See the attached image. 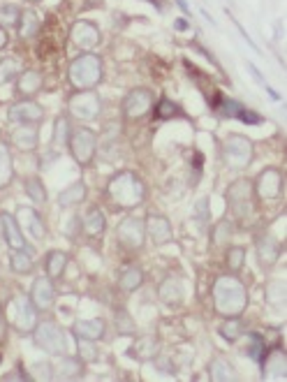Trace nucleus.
Returning <instances> with one entry per match:
<instances>
[{
    "instance_id": "f257e3e1",
    "label": "nucleus",
    "mask_w": 287,
    "mask_h": 382,
    "mask_svg": "<svg viewBox=\"0 0 287 382\" xmlns=\"http://www.w3.org/2000/svg\"><path fill=\"white\" fill-rule=\"evenodd\" d=\"M213 306L223 318H241L248 308V290L234 276H221L213 285Z\"/></svg>"
},
{
    "instance_id": "f03ea898",
    "label": "nucleus",
    "mask_w": 287,
    "mask_h": 382,
    "mask_svg": "<svg viewBox=\"0 0 287 382\" xmlns=\"http://www.w3.org/2000/svg\"><path fill=\"white\" fill-rule=\"evenodd\" d=\"M107 195L116 209H137L146 197V185L134 172H118L109 181Z\"/></svg>"
},
{
    "instance_id": "7ed1b4c3",
    "label": "nucleus",
    "mask_w": 287,
    "mask_h": 382,
    "mask_svg": "<svg viewBox=\"0 0 287 382\" xmlns=\"http://www.w3.org/2000/svg\"><path fill=\"white\" fill-rule=\"evenodd\" d=\"M67 74H70V83L77 91H90L102 81V61H100V56L86 51L70 63Z\"/></svg>"
},
{
    "instance_id": "20e7f679",
    "label": "nucleus",
    "mask_w": 287,
    "mask_h": 382,
    "mask_svg": "<svg viewBox=\"0 0 287 382\" xmlns=\"http://www.w3.org/2000/svg\"><path fill=\"white\" fill-rule=\"evenodd\" d=\"M67 149H70L74 163L79 167H88L95 158L98 149V137L95 132L88 130V127H74L70 132V139H67Z\"/></svg>"
},
{
    "instance_id": "39448f33",
    "label": "nucleus",
    "mask_w": 287,
    "mask_h": 382,
    "mask_svg": "<svg viewBox=\"0 0 287 382\" xmlns=\"http://www.w3.org/2000/svg\"><path fill=\"white\" fill-rule=\"evenodd\" d=\"M33 341L40 347L54 357H61L67 352V341H65V334L63 329L56 325V322H37V327L33 329Z\"/></svg>"
},
{
    "instance_id": "423d86ee",
    "label": "nucleus",
    "mask_w": 287,
    "mask_h": 382,
    "mask_svg": "<svg viewBox=\"0 0 287 382\" xmlns=\"http://www.w3.org/2000/svg\"><path fill=\"white\" fill-rule=\"evenodd\" d=\"M7 313H10V320H12V325L14 329L19 331L21 336H28L33 334V329L37 327V308L33 306L30 301V296H14L12 303H10V308H7Z\"/></svg>"
},
{
    "instance_id": "0eeeda50",
    "label": "nucleus",
    "mask_w": 287,
    "mask_h": 382,
    "mask_svg": "<svg viewBox=\"0 0 287 382\" xmlns=\"http://www.w3.org/2000/svg\"><path fill=\"white\" fill-rule=\"evenodd\" d=\"M252 141L241 134H230L223 144V158L230 169H246L252 163Z\"/></svg>"
},
{
    "instance_id": "6e6552de",
    "label": "nucleus",
    "mask_w": 287,
    "mask_h": 382,
    "mask_svg": "<svg viewBox=\"0 0 287 382\" xmlns=\"http://www.w3.org/2000/svg\"><path fill=\"white\" fill-rule=\"evenodd\" d=\"M67 109H70V114L74 118L88 123V121H95L100 112H102V100H100V96L93 88L79 91L70 98V102H67Z\"/></svg>"
},
{
    "instance_id": "1a4fd4ad",
    "label": "nucleus",
    "mask_w": 287,
    "mask_h": 382,
    "mask_svg": "<svg viewBox=\"0 0 287 382\" xmlns=\"http://www.w3.org/2000/svg\"><path fill=\"white\" fill-rule=\"evenodd\" d=\"M118 243L123 245L125 250H141L144 241H146V227H144V220L139 218H125L121 225L116 229Z\"/></svg>"
},
{
    "instance_id": "9d476101",
    "label": "nucleus",
    "mask_w": 287,
    "mask_h": 382,
    "mask_svg": "<svg viewBox=\"0 0 287 382\" xmlns=\"http://www.w3.org/2000/svg\"><path fill=\"white\" fill-rule=\"evenodd\" d=\"M153 107V93L148 88H134L123 100V114L128 121H141L151 114Z\"/></svg>"
},
{
    "instance_id": "9b49d317",
    "label": "nucleus",
    "mask_w": 287,
    "mask_h": 382,
    "mask_svg": "<svg viewBox=\"0 0 287 382\" xmlns=\"http://www.w3.org/2000/svg\"><path fill=\"white\" fill-rule=\"evenodd\" d=\"M227 202H230V209L236 218H246L250 214V204H252V183L248 181H236L230 190H227Z\"/></svg>"
},
{
    "instance_id": "f8f14e48",
    "label": "nucleus",
    "mask_w": 287,
    "mask_h": 382,
    "mask_svg": "<svg viewBox=\"0 0 287 382\" xmlns=\"http://www.w3.org/2000/svg\"><path fill=\"white\" fill-rule=\"evenodd\" d=\"M252 190L259 199H276L281 197L283 192V174L278 172V169H264L259 176L255 185H252Z\"/></svg>"
},
{
    "instance_id": "ddd939ff",
    "label": "nucleus",
    "mask_w": 287,
    "mask_h": 382,
    "mask_svg": "<svg viewBox=\"0 0 287 382\" xmlns=\"http://www.w3.org/2000/svg\"><path fill=\"white\" fill-rule=\"evenodd\" d=\"M70 37H72V45L83 51H93L100 45V30H98V25L90 21L74 23L70 28Z\"/></svg>"
},
{
    "instance_id": "4468645a",
    "label": "nucleus",
    "mask_w": 287,
    "mask_h": 382,
    "mask_svg": "<svg viewBox=\"0 0 287 382\" xmlns=\"http://www.w3.org/2000/svg\"><path fill=\"white\" fill-rule=\"evenodd\" d=\"M30 301L37 311H49L56 303V290L52 278H37L30 287Z\"/></svg>"
},
{
    "instance_id": "2eb2a0df",
    "label": "nucleus",
    "mask_w": 287,
    "mask_h": 382,
    "mask_svg": "<svg viewBox=\"0 0 287 382\" xmlns=\"http://www.w3.org/2000/svg\"><path fill=\"white\" fill-rule=\"evenodd\" d=\"M144 227H146V236L151 241H153L156 245H165L172 241V223L167 220L165 216L160 214H151L146 218V223H144Z\"/></svg>"
},
{
    "instance_id": "dca6fc26",
    "label": "nucleus",
    "mask_w": 287,
    "mask_h": 382,
    "mask_svg": "<svg viewBox=\"0 0 287 382\" xmlns=\"http://www.w3.org/2000/svg\"><path fill=\"white\" fill-rule=\"evenodd\" d=\"M42 118H45V109L35 100H21L10 109L12 123H40Z\"/></svg>"
},
{
    "instance_id": "f3484780",
    "label": "nucleus",
    "mask_w": 287,
    "mask_h": 382,
    "mask_svg": "<svg viewBox=\"0 0 287 382\" xmlns=\"http://www.w3.org/2000/svg\"><path fill=\"white\" fill-rule=\"evenodd\" d=\"M107 322L102 318H93V320H77L72 325V334L74 338H83V341H100L105 336Z\"/></svg>"
},
{
    "instance_id": "a211bd4d",
    "label": "nucleus",
    "mask_w": 287,
    "mask_h": 382,
    "mask_svg": "<svg viewBox=\"0 0 287 382\" xmlns=\"http://www.w3.org/2000/svg\"><path fill=\"white\" fill-rule=\"evenodd\" d=\"M16 223H19V227H26L28 232L35 236V239H45V236H47V225H45V220H42V216L37 214L35 209L21 207L19 211H16Z\"/></svg>"
},
{
    "instance_id": "6ab92c4d",
    "label": "nucleus",
    "mask_w": 287,
    "mask_h": 382,
    "mask_svg": "<svg viewBox=\"0 0 287 382\" xmlns=\"http://www.w3.org/2000/svg\"><path fill=\"white\" fill-rule=\"evenodd\" d=\"M12 144L19 151L37 149V123H16V130H12Z\"/></svg>"
},
{
    "instance_id": "aec40b11",
    "label": "nucleus",
    "mask_w": 287,
    "mask_h": 382,
    "mask_svg": "<svg viewBox=\"0 0 287 382\" xmlns=\"http://www.w3.org/2000/svg\"><path fill=\"white\" fill-rule=\"evenodd\" d=\"M0 225H3V236H5V243L10 245V250H21V248H28L26 239H23V232L16 218L3 214L0 216Z\"/></svg>"
},
{
    "instance_id": "412c9836",
    "label": "nucleus",
    "mask_w": 287,
    "mask_h": 382,
    "mask_svg": "<svg viewBox=\"0 0 287 382\" xmlns=\"http://www.w3.org/2000/svg\"><path fill=\"white\" fill-rule=\"evenodd\" d=\"M257 257L262 267L271 269L278 262V257H281V243H278L274 236H262L257 241Z\"/></svg>"
},
{
    "instance_id": "4be33fe9",
    "label": "nucleus",
    "mask_w": 287,
    "mask_h": 382,
    "mask_svg": "<svg viewBox=\"0 0 287 382\" xmlns=\"http://www.w3.org/2000/svg\"><path fill=\"white\" fill-rule=\"evenodd\" d=\"M42 91V74L35 72V70H28V72H21L16 76V93H19L21 98H35L37 93Z\"/></svg>"
},
{
    "instance_id": "5701e85b",
    "label": "nucleus",
    "mask_w": 287,
    "mask_h": 382,
    "mask_svg": "<svg viewBox=\"0 0 287 382\" xmlns=\"http://www.w3.org/2000/svg\"><path fill=\"white\" fill-rule=\"evenodd\" d=\"M158 296L167 306H179L183 301V283L179 278H167L163 285H160Z\"/></svg>"
},
{
    "instance_id": "b1692460",
    "label": "nucleus",
    "mask_w": 287,
    "mask_h": 382,
    "mask_svg": "<svg viewBox=\"0 0 287 382\" xmlns=\"http://www.w3.org/2000/svg\"><path fill=\"white\" fill-rule=\"evenodd\" d=\"M83 232H86L90 239H98V236H102L107 232V218L100 209H90L86 218H83Z\"/></svg>"
},
{
    "instance_id": "393cba45",
    "label": "nucleus",
    "mask_w": 287,
    "mask_h": 382,
    "mask_svg": "<svg viewBox=\"0 0 287 382\" xmlns=\"http://www.w3.org/2000/svg\"><path fill=\"white\" fill-rule=\"evenodd\" d=\"M86 199V183L83 181H77L72 183L70 188H65L61 195H58V207L61 209H70V207H77Z\"/></svg>"
},
{
    "instance_id": "a878e982",
    "label": "nucleus",
    "mask_w": 287,
    "mask_h": 382,
    "mask_svg": "<svg viewBox=\"0 0 287 382\" xmlns=\"http://www.w3.org/2000/svg\"><path fill=\"white\" fill-rule=\"evenodd\" d=\"M156 350H158L156 336H141L130 347V357H134V359H139V361H146V359H153Z\"/></svg>"
},
{
    "instance_id": "bb28decb",
    "label": "nucleus",
    "mask_w": 287,
    "mask_h": 382,
    "mask_svg": "<svg viewBox=\"0 0 287 382\" xmlns=\"http://www.w3.org/2000/svg\"><path fill=\"white\" fill-rule=\"evenodd\" d=\"M81 369H83V364H81L79 357H67V354H61V361H58L56 366H54L56 376L63 378V380L79 378L81 376Z\"/></svg>"
},
{
    "instance_id": "cd10ccee",
    "label": "nucleus",
    "mask_w": 287,
    "mask_h": 382,
    "mask_svg": "<svg viewBox=\"0 0 287 382\" xmlns=\"http://www.w3.org/2000/svg\"><path fill=\"white\" fill-rule=\"evenodd\" d=\"M144 285V271L139 267H125L118 276V287L123 292H134Z\"/></svg>"
},
{
    "instance_id": "c85d7f7f",
    "label": "nucleus",
    "mask_w": 287,
    "mask_h": 382,
    "mask_svg": "<svg viewBox=\"0 0 287 382\" xmlns=\"http://www.w3.org/2000/svg\"><path fill=\"white\" fill-rule=\"evenodd\" d=\"M10 267L14 274H33L35 269V260L28 248H21V250H12L10 253Z\"/></svg>"
},
{
    "instance_id": "c756f323",
    "label": "nucleus",
    "mask_w": 287,
    "mask_h": 382,
    "mask_svg": "<svg viewBox=\"0 0 287 382\" xmlns=\"http://www.w3.org/2000/svg\"><path fill=\"white\" fill-rule=\"evenodd\" d=\"M16 28H19V37H21V40L35 37V35H37V30H40V19H37V14L33 12V10H23V12L19 14V23H16Z\"/></svg>"
},
{
    "instance_id": "7c9ffc66",
    "label": "nucleus",
    "mask_w": 287,
    "mask_h": 382,
    "mask_svg": "<svg viewBox=\"0 0 287 382\" xmlns=\"http://www.w3.org/2000/svg\"><path fill=\"white\" fill-rule=\"evenodd\" d=\"M45 267H47V276L56 280L65 274V267H67V253H61V250H52L47 255L45 260Z\"/></svg>"
},
{
    "instance_id": "2f4dec72",
    "label": "nucleus",
    "mask_w": 287,
    "mask_h": 382,
    "mask_svg": "<svg viewBox=\"0 0 287 382\" xmlns=\"http://www.w3.org/2000/svg\"><path fill=\"white\" fill-rule=\"evenodd\" d=\"M23 72V65L16 56H5L3 61H0V86L3 83H10L14 81L16 76Z\"/></svg>"
},
{
    "instance_id": "473e14b6",
    "label": "nucleus",
    "mask_w": 287,
    "mask_h": 382,
    "mask_svg": "<svg viewBox=\"0 0 287 382\" xmlns=\"http://www.w3.org/2000/svg\"><path fill=\"white\" fill-rule=\"evenodd\" d=\"M14 167H12V153L7 149V144L0 139V188H5L12 181Z\"/></svg>"
},
{
    "instance_id": "72a5a7b5",
    "label": "nucleus",
    "mask_w": 287,
    "mask_h": 382,
    "mask_svg": "<svg viewBox=\"0 0 287 382\" xmlns=\"http://www.w3.org/2000/svg\"><path fill=\"white\" fill-rule=\"evenodd\" d=\"M209 376L216 382H227V380H236V373L232 369V364H227L225 359H213L209 364Z\"/></svg>"
},
{
    "instance_id": "f704fd0d",
    "label": "nucleus",
    "mask_w": 287,
    "mask_h": 382,
    "mask_svg": "<svg viewBox=\"0 0 287 382\" xmlns=\"http://www.w3.org/2000/svg\"><path fill=\"white\" fill-rule=\"evenodd\" d=\"M262 366L266 369V378H281L285 376V354L281 350H276L266 357V359H262Z\"/></svg>"
},
{
    "instance_id": "c9c22d12",
    "label": "nucleus",
    "mask_w": 287,
    "mask_h": 382,
    "mask_svg": "<svg viewBox=\"0 0 287 382\" xmlns=\"http://www.w3.org/2000/svg\"><path fill=\"white\" fill-rule=\"evenodd\" d=\"M225 265H227V269L232 271V274L241 271L243 265H246V248H241V245H232V248H227Z\"/></svg>"
},
{
    "instance_id": "e433bc0d",
    "label": "nucleus",
    "mask_w": 287,
    "mask_h": 382,
    "mask_svg": "<svg viewBox=\"0 0 287 382\" xmlns=\"http://www.w3.org/2000/svg\"><path fill=\"white\" fill-rule=\"evenodd\" d=\"M70 132H72V125H70V118L67 116H58L56 123H54V146H65L67 139H70Z\"/></svg>"
},
{
    "instance_id": "4c0bfd02",
    "label": "nucleus",
    "mask_w": 287,
    "mask_h": 382,
    "mask_svg": "<svg viewBox=\"0 0 287 382\" xmlns=\"http://www.w3.org/2000/svg\"><path fill=\"white\" fill-rule=\"evenodd\" d=\"M241 334H243L241 318H225V325L221 327V336L225 341H236Z\"/></svg>"
},
{
    "instance_id": "58836bf2",
    "label": "nucleus",
    "mask_w": 287,
    "mask_h": 382,
    "mask_svg": "<svg viewBox=\"0 0 287 382\" xmlns=\"http://www.w3.org/2000/svg\"><path fill=\"white\" fill-rule=\"evenodd\" d=\"M26 192H28V197L35 204H45L47 202L45 183H42L37 176H33V178H28V181H26Z\"/></svg>"
},
{
    "instance_id": "ea45409f",
    "label": "nucleus",
    "mask_w": 287,
    "mask_h": 382,
    "mask_svg": "<svg viewBox=\"0 0 287 382\" xmlns=\"http://www.w3.org/2000/svg\"><path fill=\"white\" fill-rule=\"evenodd\" d=\"M19 14H21V10L16 5H5L3 10H0V25H3V28L16 25L19 23Z\"/></svg>"
},
{
    "instance_id": "a19ab883",
    "label": "nucleus",
    "mask_w": 287,
    "mask_h": 382,
    "mask_svg": "<svg viewBox=\"0 0 287 382\" xmlns=\"http://www.w3.org/2000/svg\"><path fill=\"white\" fill-rule=\"evenodd\" d=\"M248 354L252 357V359H264V338H262L259 334H248Z\"/></svg>"
},
{
    "instance_id": "79ce46f5",
    "label": "nucleus",
    "mask_w": 287,
    "mask_h": 382,
    "mask_svg": "<svg viewBox=\"0 0 287 382\" xmlns=\"http://www.w3.org/2000/svg\"><path fill=\"white\" fill-rule=\"evenodd\" d=\"M77 345H79V359L81 361H95L98 359L95 347H93V341H83V338H77Z\"/></svg>"
},
{
    "instance_id": "37998d69",
    "label": "nucleus",
    "mask_w": 287,
    "mask_h": 382,
    "mask_svg": "<svg viewBox=\"0 0 287 382\" xmlns=\"http://www.w3.org/2000/svg\"><path fill=\"white\" fill-rule=\"evenodd\" d=\"M172 116H176V105L170 100H160L156 107V118L165 121V118H172Z\"/></svg>"
},
{
    "instance_id": "c03bdc74",
    "label": "nucleus",
    "mask_w": 287,
    "mask_h": 382,
    "mask_svg": "<svg viewBox=\"0 0 287 382\" xmlns=\"http://www.w3.org/2000/svg\"><path fill=\"white\" fill-rule=\"evenodd\" d=\"M118 320V334H134V322L130 320V316L125 311H121L116 316Z\"/></svg>"
},
{
    "instance_id": "a18cd8bd",
    "label": "nucleus",
    "mask_w": 287,
    "mask_h": 382,
    "mask_svg": "<svg viewBox=\"0 0 287 382\" xmlns=\"http://www.w3.org/2000/svg\"><path fill=\"white\" fill-rule=\"evenodd\" d=\"M230 234H232V229H230V223H227V220H223V223H218L216 232H213V243L223 245V243H225L227 239H230Z\"/></svg>"
},
{
    "instance_id": "49530a36",
    "label": "nucleus",
    "mask_w": 287,
    "mask_h": 382,
    "mask_svg": "<svg viewBox=\"0 0 287 382\" xmlns=\"http://www.w3.org/2000/svg\"><path fill=\"white\" fill-rule=\"evenodd\" d=\"M218 112H221L223 116H239V112H241V105H236V102H232V100H223V105L218 107Z\"/></svg>"
},
{
    "instance_id": "de8ad7c7",
    "label": "nucleus",
    "mask_w": 287,
    "mask_h": 382,
    "mask_svg": "<svg viewBox=\"0 0 287 382\" xmlns=\"http://www.w3.org/2000/svg\"><path fill=\"white\" fill-rule=\"evenodd\" d=\"M236 118H241V121H246V123H262V118L257 114H252V112H248V109H243V107H241V112Z\"/></svg>"
},
{
    "instance_id": "09e8293b",
    "label": "nucleus",
    "mask_w": 287,
    "mask_h": 382,
    "mask_svg": "<svg viewBox=\"0 0 287 382\" xmlns=\"http://www.w3.org/2000/svg\"><path fill=\"white\" fill-rule=\"evenodd\" d=\"M5 338H7V322H5L3 311H0V343H5Z\"/></svg>"
},
{
    "instance_id": "8fccbe9b",
    "label": "nucleus",
    "mask_w": 287,
    "mask_h": 382,
    "mask_svg": "<svg viewBox=\"0 0 287 382\" xmlns=\"http://www.w3.org/2000/svg\"><path fill=\"white\" fill-rule=\"evenodd\" d=\"M7 42H10V35H7V28H3V25H0V49H5V47H7Z\"/></svg>"
},
{
    "instance_id": "3c124183",
    "label": "nucleus",
    "mask_w": 287,
    "mask_h": 382,
    "mask_svg": "<svg viewBox=\"0 0 287 382\" xmlns=\"http://www.w3.org/2000/svg\"><path fill=\"white\" fill-rule=\"evenodd\" d=\"M30 3H40V0H30Z\"/></svg>"
}]
</instances>
